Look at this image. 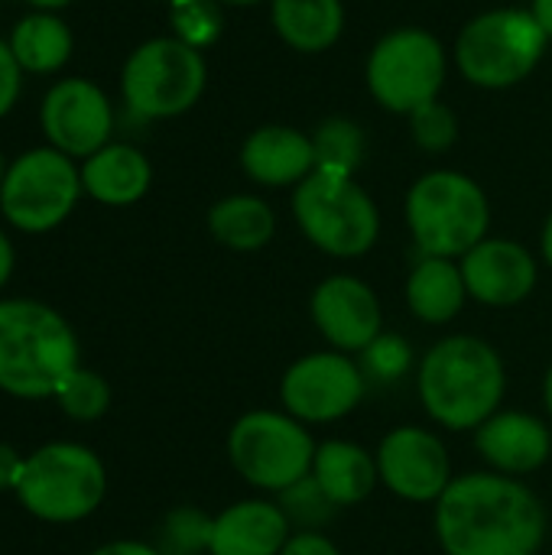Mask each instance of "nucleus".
Instances as JSON below:
<instances>
[{
  "label": "nucleus",
  "instance_id": "f8f14e48",
  "mask_svg": "<svg viewBox=\"0 0 552 555\" xmlns=\"http://www.w3.org/2000/svg\"><path fill=\"white\" fill-rule=\"evenodd\" d=\"M368 397V377L355 354L325 348L296 358L280 377V410L306 426L351 416Z\"/></svg>",
  "mask_w": 552,
  "mask_h": 555
},
{
  "label": "nucleus",
  "instance_id": "473e14b6",
  "mask_svg": "<svg viewBox=\"0 0 552 555\" xmlns=\"http://www.w3.org/2000/svg\"><path fill=\"white\" fill-rule=\"evenodd\" d=\"M280 555H342V550L322 530H293Z\"/></svg>",
  "mask_w": 552,
  "mask_h": 555
},
{
  "label": "nucleus",
  "instance_id": "cd10ccee",
  "mask_svg": "<svg viewBox=\"0 0 552 555\" xmlns=\"http://www.w3.org/2000/svg\"><path fill=\"white\" fill-rule=\"evenodd\" d=\"M59 403V410L75 420V423H94L107 413L111 406V384L98 374V371H88V367H78L62 387L59 393L52 397Z\"/></svg>",
  "mask_w": 552,
  "mask_h": 555
},
{
  "label": "nucleus",
  "instance_id": "9b49d317",
  "mask_svg": "<svg viewBox=\"0 0 552 555\" xmlns=\"http://www.w3.org/2000/svg\"><path fill=\"white\" fill-rule=\"evenodd\" d=\"M81 192V172L59 150L23 153L3 176L0 208L7 221L26 234L59 228L75 208Z\"/></svg>",
  "mask_w": 552,
  "mask_h": 555
},
{
  "label": "nucleus",
  "instance_id": "423d86ee",
  "mask_svg": "<svg viewBox=\"0 0 552 555\" xmlns=\"http://www.w3.org/2000/svg\"><path fill=\"white\" fill-rule=\"evenodd\" d=\"M231 468L264 494H283L312 475L316 449L309 426L286 410H251L228 429Z\"/></svg>",
  "mask_w": 552,
  "mask_h": 555
},
{
  "label": "nucleus",
  "instance_id": "2eb2a0df",
  "mask_svg": "<svg viewBox=\"0 0 552 555\" xmlns=\"http://www.w3.org/2000/svg\"><path fill=\"white\" fill-rule=\"evenodd\" d=\"M459 267L468 286V299L491 309L521 306L530 299L540 280L534 254L508 237H485L459 260Z\"/></svg>",
  "mask_w": 552,
  "mask_h": 555
},
{
  "label": "nucleus",
  "instance_id": "f3484780",
  "mask_svg": "<svg viewBox=\"0 0 552 555\" xmlns=\"http://www.w3.org/2000/svg\"><path fill=\"white\" fill-rule=\"evenodd\" d=\"M475 449L488 472L527 478L552 459V426L527 410H498L475 429Z\"/></svg>",
  "mask_w": 552,
  "mask_h": 555
},
{
  "label": "nucleus",
  "instance_id": "6e6552de",
  "mask_svg": "<svg viewBox=\"0 0 552 555\" xmlns=\"http://www.w3.org/2000/svg\"><path fill=\"white\" fill-rule=\"evenodd\" d=\"M547 39L550 36L530 10H491L462 29L455 62L468 81L482 88H508L537 68Z\"/></svg>",
  "mask_w": 552,
  "mask_h": 555
},
{
  "label": "nucleus",
  "instance_id": "412c9836",
  "mask_svg": "<svg viewBox=\"0 0 552 555\" xmlns=\"http://www.w3.org/2000/svg\"><path fill=\"white\" fill-rule=\"evenodd\" d=\"M468 302L462 267L449 257H420L407 276V306L426 325H449Z\"/></svg>",
  "mask_w": 552,
  "mask_h": 555
},
{
  "label": "nucleus",
  "instance_id": "a19ab883",
  "mask_svg": "<svg viewBox=\"0 0 552 555\" xmlns=\"http://www.w3.org/2000/svg\"><path fill=\"white\" fill-rule=\"evenodd\" d=\"M29 3H36V7H65L68 0H29Z\"/></svg>",
  "mask_w": 552,
  "mask_h": 555
},
{
  "label": "nucleus",
  "instance_id": "f704fd0d",
  "mask_svg": "<svg viewBox=\"0 0 552 555\" xmlns=\"http://www.w3.org/2000/svg\"><path fill=\"white\" fill-rule=\"evenodd\" d=\"M23 465H26V459H20L13 446L0 442V491H16Z\"/></svg>",
  "mask_w": 552,
  "mask_h": 555
},
{
  "label": "nucleus",
  "instance_id": "9d476101",
  "mask_svg": "<svg viewBox=\"0 0 552 555\" xmlns=\"http://www.w3.org/2000/svg\"><path fill=\"white\" fill-rule=\"evenodd\" d=\"M446 81V52L426 29H397L384 36L368 59L371 94L397 114H413L439 98Z\"/></svg>",
  "mask_w": 552,
  "mask_h": 555
},
{
  "label": "nucleus",
  "instance_id": "4c0bfd02",
  "mask_svg": "<svg viewBox=\"0 0 552 555\" xmlns=\"http://www.w3.org/2000/svg\"><path fill=\"white\" fill-rule=\"evenodd\" d=\"M540 23V29L552 39V0H534V10H530Z\"/></svg>",
  "mask_w": 552,
  "mask_h": 555
},
{
  "label": "nucleus",
  "instance_id": "1a4fd4ad",
  "mask_svg": "<svg viewBox=\"0 0 552 555\" xmlns=\"http://www.w3.org/2000/svg\"><path fill=\"white\" fill-rule=\"evenodd\" d=\"M205 91V59L182 39H150L124 65V98L140 117H176Z\"/></svg>",
  "mask_w": 552,
  "mask_h": 555
},
{
  "label": "nucleus",
  "instance_id": "ddd939ff",
  "mask_svg": "<svg viewBox=\"0 0 552 555\" xmlns=\"http://www.w3.org/2000/svg\"><path fill=\"white\" fill-rule=\"evenodd\" d=\"M381 485L407 504H436L452 485V459L439 433L426 426H397L374 449Z\"/></svg>",
  "mask_w": 552,
  "mask_h": 555
},
{
  "label": "nucleus",
  "instance_id": "393cba45",
  "mask_svg": "<svg viewBox=\"0 0 552 555\" xmlns=\"http://www.w3.org/2000/svg\"><path fill=\"white\" fill-rule=\"evenodd\" d=\"M10 49H13L20 68H26V72H55L72 55V33H68V26L62 20L36 13V16H26L13 29Z\"/></svg>",
  "mask_w": 552,
  "mask_h": 555
},
{
  "label": "nucleus",
  "instance_id": "b1692460",
  "mask_svg": "<svg viewBox=\"0 0 552 555\" xmlns=\"http://www.w3.org/2000/svg\"><path fill=\"white\" fill-rule=\"evenodd\" d=\"M208 231L211 237L238 254L260 250L277 234V215L273 208L257 195H228L208 211Z\"/></svg>",
  "mask_w": 552,
  "mask_h": 555
},
{
  "label": "nucleus",
  "instance_id": "72a5a7b5",
  "mask_svg": "<svg viewBox=\"0 0 552 555\" xmlns=\"http://www.w3.org/2000/svg\"><path fill=\"white\" fill-rule=\"evenodd\" d=\"M20 94V62L7 42H0V117L13 107Z\"/></svg>",
  "mask_w": 552,
  "mask_h": 555
},
{
  "label": "nucleus",
  "instance_id": "79ce46f5",
  "mask_svg": "<svg viewBox=\"0 0 552 555\" xmlns=\"http://www.w3.org/2000/svg\"><path fill=\"white\" fill-rule=\"evenodd\" d=\"M218 3H234V7H251V3H260V0H218Z\"/></svg>",
  "mask_w": 552,
  "mask_h": 555
},
{
  "label": "nucleus",
  "instance_id": "bb28decb",
  "mask_svg": "<svg viewBox=\"0 0 552 555\" xmlns=\"http://www.w3.org/2000/svg\"><path fill=\"white\" fill-rule=\"evenodd\" d=\"M211 543V517L198 507H176L163 517L156 550L163 555H205Z\"/></svg>",
  "mask_w": 552,
  "mask_h": 555
},
{
  "label": "nucleus",
  "instance_id": "c85d7f7f",
  "mask_svg": "<svg viewBox=\"0 0 552 555\" xmlns=\"http://www.w3.org/2000/svg\"><path fill=\"white\" fill-rule=\"evenodd\" d=\"M361 371L371 380L377 384H394V380H403L413 367H416V354H413V345L397 335V332H381L361 354Z\"/></svg>",
  "mask_w": 552,
  "mask_h": 555
},
{
  "label": "nucleus",
  "instance_id": "c756f323",
  "mask_svg": "<svg viewBox=\"0 0 552 555\" xmlns=\"http://www.w3.org/2000/svg\"><path fill=\"white\" fill-rule=\"evenodd\" d=\"M277 504L283 507V514L290 517L293 530H322V524L332 517V511H338L322 488L309 478H303L299 485H293L290 491L277 494Z\"/></svg>",
  "mask_w": 552,
  "mask_h": 555
},
{
  "label": "nucleus",
  "instance_id": "a878e982",
  "mask_svg": "<svg viewBox=\"0 0 552 555\" xmlns=\"http://www.w3.org/2000/svg\"><path fill=\"white\" fill-rule=\"evenodd\" d=\"M312 150H316V169L319 172L355 176L361 159H364V133H361L358 124L335 117V120H325L316 130Z\"/></svg>",
  "mask_w": 552,
  "mask_h": 555
},
{
  "label": "nucleus",
  "instance_id": "20e7f679",
  "mask_svg": "<svg viewBox=\"0 0 552 555\" xmlns=\"http://www.w3.org/2000/svg\"><path fill=\"white\" fill-rule=\"evenodd\" d=\"M407 224L423 257L462 260L488 237L491 205L475 179L439 169L423 176L407 195Z\"/></svg>",
  "mask_w": 552,
  "mask_h": 555
},
{
  "label": "nucleus",
  "instance_id": "a211bd4d",
  "mask_svg": "<svg viewBox=\"0 0 552 555\" xmlns=\"http://www.w3.org/2000/svg\"><path fill=\"white\" fill-rule=\"evenodd\" d=\"M293 524L277 501L247 498L211 517L208 555H280Z\"/></svg>",
  "mask_w": 552,
  "mask_h": 555
},
{
  "label": "nucleus",
  "instance_id": "7c9ffc66",
  "mask_svg": "<svg viewBox=\"0 0 552 555\" xmlns=\"http://www.w3.org/2000/svg\"><path fill=\"white\" fill-rule=\"evenodd\" d=\"M172 23L182 42L202 49L221 33L218 0H172Z\"/></svg>",
  "mask_w": 552,
  "mask_h": 555
},
{
  "label": "nucleus",
  "instance_id": "0eeeda50",
  "mask_svg": "<svg viewBox=\"0 0 552 555\" xmlns=\"http://www.w3.org/2000/svg\"><path fill=\"white\" fill-rule=\"evenodd\" d=\"M293 218L309 244L329 257H361L377 244L381 215L355 176L312 172L293 192Z\"/></svg>",
  "mask_w": 552,
  "mask_h": 555
},
{
  "label": "nucleus",
  "instance_id": "4468645a",
  "mask_svg": "<svg viewBox=\"0 0 552 555\" xmlns=\"http://www.w3.org/2000/svg\"><path fill=\"white\" fill-rule=\"evenodd\" d=\"M309 315L322 341L345 354H361L384 332V309L377 293L351 273L322 280L312 289Z\"/></svg>",
  "mask_w": 552,
  "mask_h": 555
},
{
  "label": "nucleus",
  "instance_id": "37998d69",
  "mask_svg": "<svg viewBox=\"0 0 552 555\" xmlns=\"http://www.w3.org/2000/svg\"><path fill=\"white\" fill-rule=\"evenodd\" d=\"M3 176H7V172H3V163H0V185H3Z\"/></svg>",
  "mask_w": 552,
  "mask_h": 555
},
{
  "label": "nucleus",
  "instance_id": "7ed1b4c3",
  "mask_svg": "<svg viewBox=\"0 0 552 555\" xmlns=\"http://www.w3.org/2000/svg\"><path fill=\"white\" fill-rule=\"evenodd\" d=\"M81 367L78 335L62 312L36 299H0V390L46 400Z\"/></svg>",
  "mask_w": 552,
  "mask_h": 555
},
{
  "label": "nucleus",
  "instance_id": "aec40b11",
  "mask_svg": "<svg viewBox=\"0 0 552 555\" xmlns=\"http://www.w3.org/2000/svg\"><path fill=\"white\" fill-rule=\"evenodd\" d=\"M312 481L322 488V494L335 507H358L381 485L377 459L361 442H351V439H325L316 449Z\"/></svg>",
  "mask_w": 552,
  "mask_h": 555
},
{
  "label": "nucleus",
  "instance_id": "2f4dec72",
  "mask_svg": "<svg viewBox=\"0 0 552 555\" xmlns=\"http://www.w3.org/2000/svg\"><path fill=\"white\" fill-rule=\"evenodd\" d=\"M413 117V140L426 150V153H442L455 143L459 137V124H455V114L439 104V101H429L423 104L420 111L410 114Z\"/></svg>",
  "mask_w": 552,
  "mask_h": 555
},
{
  "label": "nucleus",
  "instance_id": "f03ea898",
  "mask_svg": "<svg viewBox=\"0 0 552 555\" xmlns=\"http://www.w3.org/2000/svg\"><path fill=\"white\" fill-rule=\"evenodd\" d=\"M416 393L436 426L475 433L504 403V358L478 335H446L420 358Z\"/></svg>",
  "mask_w": 552,
  "mask_h": 555
},
{
  "label": "nucleus",
  "instance_id": "4be33fe9",
  "mask_svg": "<svg viewBox=\"0 0 552 555\" xmlns=\"http://www.w3.org/2000/svg\"><path fill=\"white\" fill-rule=\"evenodd\" d=\"M153 169L146 156L133 146L114 143L85 159L81 189L101 205H133L146 195Z\"/></svg>",
  "mask_w": 552,
  "mask_h": 555
},
{
  "label": "nucleus",
  "instance_id": "ea45409f",
  "mask_svg": "<svg viewBox=\"0 0 552 555\" xmlns=\"http://www.w3.org/2000/svg\"><path fill=\"white\" fill-rule=\"evenodd\" d=\"M543 406H547V413H550V423H552V364H550V371H547V377H543Z\"/></svg>",
  "mask_w": 552,
  "mask_h": 555
},
{
  "label": "nucleus",
  "instance_id": "e433bc0d",
  "mask_svg": "<svg viewBox=\"0 0 552 555\" xmlns=\"http://www.w3.org/2000/svg\"><path fill=\"white\" fill-rule=\"evenodd\" d=\"M10 273H13V244H10V237L0 231V289L7 286Z\"/></svg>",
  "mask_w": 552,
  "mask_h": 555
},
{
  "label": "nucleus",
  "instance_id": "5701e85b",
  "mask_svg": "<svg viewBox=\"0 0 552 555\" xmlns=\"http://www.w3.org/2000/svg\"><path fill=\"white\" fill-rule=\"evenodd\" d=\"M273 26L296 52H325L345 29L342 0H273Z\"/></svg>",
  "mask_w": 552,
  "mask_h": 555
},
{
  "label": "nucleus",
  "instance_id": "58836bf2",
  "mask_svg": "<svg viewBox=\"0 0 552 555\" xmlns=\"http://www.w3.org/2000/svg\"><path fill=\"white\" fill-rule=\"evenodd\" d=\"M540 247H543V260L550 263V270H552V211H550V218H547V228H543V241H540Z\"/></svg>",
  "mask_w": 552,
  "mask_h": 555
},
{
  "label": "nucleus",
  "instance_id": "dca6fc26",
  "mask_svg": "<svg viewBox=\"0 0 552 555\" xmlns=\"http://www.w3.org/2000/svg\"><path fill=\"white\" fill-rule=\"evenodd\" d=\"M42 127L52 146L65 156H94L107 146L111 104L81 78L59 81L42 101Z\"/></svg>",
  "mask_w": 552,
  "mask_h": 555
},
{
  "label": "nucleus",
  "instance_id": "f257e3e1",
  "mask_svg": "<svg viewBox=\"0 0 552 555\" xmlns=\"http://www.w3.org/2000/svg\"><path fill=\"white\" fill-rule=\"evenodd\" d=\"M433 530L446 555H537L550 517L521 478L468 472L455 475L433 504Z\"/></svg>",
  "mask_w": 552,
  "mask_h": 555
},
{
  "label": "nucleus",
  "instance_id": "39448f33",
  "mask_svg": "<svg viewBox=\"0 0 552 555\" xmlns=\"http://www.w3.org/2000/svg\"><path fill=\"white\" fill-rule=\"evenodd\" d=\"M107 494V468L81 442H49L26 455L16 501L42 524H78Z\"/></svg>",
  "mask_w": 552,
  "mask_h": 555
},
{
  "label": "nucleus",
  "instance_id": "6ab92c4d",
  "mask_svg": "<svg viewBox=\"0 0 552 555\" xmlns=\"http://www.w3.org/2000/svg\"><path fill=\"white\" fill-rule=\"evenodd\" d=\"M241 166L257 185H299L316 172L312 137L293 127H260L244 140Z\"/></svg>",
  "mask_w": 552,
  "mask_h": 555
},
{
  "label": "nucleus",
  "instance_id": "c9c22d12",
  "mask_svg": "<svg viewBox=\"0 0 552 555\" xmlns=\"http://www.w3.org/2000/svg\"><path fill=\"white\" fill-rule=\"evenodd\" d=\"M88 555H163L153 543H140V540H114L104 543L98 550H91Z\"/></svg>",
  "mask_w": 552,
  "mask_h": 555
}]
</instances>
